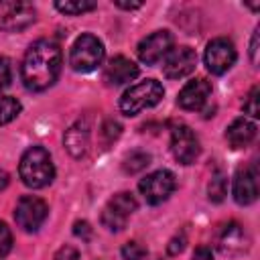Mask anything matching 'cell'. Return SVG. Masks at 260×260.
Segmentation results:
<instances>
[{
	"instance_id": "6da1fadb",
	"label": "cell",
	"mask_w": 260,
	"mask_h": 260,
	"mask_svg": "<svg viewBox=\"0 0 260 260\" xmlns=\"http://www.w3.org/2000/svg\"><path fill=\"white\" fill-rule=\"evenodd\" d=\"M61 65H63V55L55 39L35 41L28 47L22 59V67H20V77H22L24 87L30 91L49 89L57 81L61 73Z\"/></svg>"
},
{
	"instance_id": "7a4b0ae2",
	"label": "cell",
	"mask_w": 260,
	"mask_h": 260,
	"mask_svg": "<svg viewBox=\"0 0 260 260\" xmlns=\"http://www.w3.org/2000/svg\"><path fill=\"white\" fill-rule=\"evenodd\" d=\"M18 175L30 189H43L51 185L55 179V165L49 150L43 146H30L20 158Z\"/></svg>"
},
{
	"instance_id": "3957f363",
	"label": "cell",
	"mask_w": 260,
	"mask_h": 260,
	"mask_svg": "<svg viewBox=\"0 0 260 260\" xmlns=\"http://www.w3.org/2000/svg\"><path fill=\"white\" fill-rule=\"evenodd\" d=\"M165 95L162 85L156 79H144L128 87L120 98V110L126 116H136L138 112L156 106Z\"/></svg>"
},
{
	"instance_id": "277c9868",
	"label": "cell",
	"mask_w": 260,
	"mask_h": 260,
	"mask_svg": "<svg viewBox=\"0 0 260 260\" xmlns=\"http://www.w3.org/2000/svg\"><path fill=\"white\" fill-rule=\"evenodd\" d=\"M104 61V43L95 35H81L75 39L69 51V65L77 73H89L98 69Z\"/></svg>"
},
{
	"instance_id": "5b68a950",
	"label": "cell",
	"mask_w": 260,
	"mask_h": 260,
	"mask_svg": "<svg viewBox=\"0 0 260 260\" xmlns=\"http://www.w3.org/2000/svg\"><path fill=\"white\" fill-rule=\"evenodd\" d=\"M37 20V10L24 0H0V30L18 32Z\"/></svg>"
},
{
	"instance_id": "8992f818",
	"label": "cell",
	"mask_w": 260,
	"mask_h": 260,
	"mask_svg": "<svg viewBox=\"0 0 260 260\" xmlns=\"http://www.w3.org/2000/svg\"><path fill=\"white\" fill-rule=\"evenodd\" d=\"M138 203L132 193H116L104 207L102 211V225L108 228L110 232H122L130 219V215L136 211Z\"/></svg>"
},
{
	"instance_id": "52a82bcc",
	"label": "cell",
	"mask_w": 260,
	"mask_h": 260,
	"mask_svg": "<svg viewBox=\"0 0 260 260\" xmlns=\"http://www.w3.org/2000/svg\"><path fill=\"white\" fill-rule=\"evenodd\" d=\"M175 189H177V179L167 169H158V171L146 175L144 179H140V183H138V191L142 193L144 201L150 205H158V203L167 201Z\"/></svg>"
},
{
	"instance_id": "ba28073f",
	"label": "cell",
	"mask_w": 260,
	"mask_h": 260,
	"mask_svg": "<svg viewBox=\"0 0 260 260\" xmlns=\"http://www.w3.org/2000/svg\"><path fill=\"white\" fill-rule=\"evenodd\" d=\"M238 59V53H236V47L230 39L225 37H217V39H211L205 47V53H203V61H205V67L207 71H211L213 75H223L225 71L232 69V65L236 63Z\"/></svg>"
},
{
	"instance_id": "9c48e42d",
	"label": "cell",
	"mask_w": 260,
	"mask_h": 260,
	"mask_svg": "<svg viewBox=\"0 0 260 260\" xmlns=\"http://www.w3.org/2000/svg\"><path fill=\"white\" fill-rule=\"evenodd\" d=\"M49 215V207L41 197L22 195L14 207V219L24 232H37Z\"/></svg>"
},
{
	"instance_id": "30bf717a",
	"label": "cell",
	"mask_w": 260,
	"mask_h": 260,
	"mask_svg": "<svg viewBox=\"0 0 260 260\" xmlns=\"http://www.w3.org/2000/svg\"><path fill=\"white\" fill-rule=\"evenodd\" d=\"M171 150H173V156L177 158V162L191 165L197 160V156L201 152V144H199L197 134L189 126L179 124L171 132Z\"/></svg>"
},
{
	"instance_id": "8fae6325",
	"label": "cell",
	"mask_w": 260,
	"mask_h": 260,
	"mask_svg": "<svg viewBox=\"0 0 260 260\" xmlns=\"http://www.w3.org/2000/svg\"><path fill=\"white\" fill-rule=\"evenodd\" d=\"M171 49H173V35L169 30H154L138 43L136 53L142 63L154 65L160 59H165Z\"/></svg>"
},
{
	"instance_id": "7c38bea8",
	"label": "cell",
	"mask_w": 260,
	"mask_h": 260,
	"mask_svg": "<svg viewBox=\"0 0 260 260\" xmlns=\"http://www.w3.org/2000/svg\"><path fill=\"white\" fill-rule=\"evenodd\" d=\"M197 65V55L191 47H175L162 61V73L169 79H181L189 75Z\"/></svg>"
},
{
	"instance_id": "4fadbf2b",
	"label": "cell",
	"mask_w": 260,
	"mask_h": 260,
	"mask_svg": "<svg viewBox=\"0 0 260 260\" xmlns=\"http://www.w3.org/2000/svg\"><path fill=\"white\" fill-rule=\"evenodd\" d=\"M234 199L240 205H250L258 199V169L256 162L242 167L234 177Z\"/></svg>"
},
{
	"instance_id": "5bb4252c",
	"label": "cell",
	"mask_w": 260,
	"mask_h": 260,
	"mask_svg": "<svg viewBox=\"0 0 260 260\" xmlns=\"http://www.w3.org/2000/svg\"><path fill=\"white\" fill-rule=\"evenodd\" d=\"M209 95H211V83L203 77H197V79H191L183 85V89L179 91L177 102L183 110L197 112L207 104Z\"/></svg>"
},
{
	"instance_id": "9a60e30c",
	"label": "cell",
	"mask_w": 260,
	"mask_h": 260,
	"mask_svg": "<svg viewBox=\"0 0 260 260\" xmlns=\"http://www.w3.org/2000/svg\"><path fill=\"white\" fill-rule=\"evenodd\" d=\"M215 244H217L219 252H223V254H242L248 248L246 230L238 221H230V223L221 225V230L217 232Z\"/></svg>"
},
{
	"instance_id": "2e32d148",
	"label": "cell",
	"mask_w": 260,
	"mask_h": 260,
	"mask_svg": "<svg viewBox=\"0 0 260 260\" xmlns=\"http://www.w3.org/2000/svg\"><path fill=\"white\" fill-rule=\"evenodd\" d=\"M138 75V65L124 57V55H116L110 59V63L106 65L104 69V81L108 85H122V83H128L132 81L134 77Z\"/></svg>"
},
{
	"instance_id": "e0dca14e",
	"label": "cell",
	"mask_w": 260,
	"mask_h": 260,
	"mask_svg": "<svg viewBox=\"0 0 260 260\" xmlns=\"http://www.w3.org/2000/svg\"><path fill=\"white\" fill-rule=\"evenodd\" d=\"M225 138L232 148H244L256 138V124L246 118H238L228 126Z\"/></svg>"
},
{
	"instance_id": "ac0fdd59",
	"label": "cell",
	"mask_w": 260,
	"mask_h": 260,
	"mask_svg": "<svg viewBox=\"0 0 260 260\" xmlns=\"http://www.w3.org/2000/svg\"><path fill=\"white\" fill-rule=\"evenodd\" d=\"M87 144H89V128H87V124H83V122L73 124L65 134V146L71 152V156H75V158L83 156L87 152Z\"/></svg>"
},
{
	"instance_id": "d6986e66",
	"label": "cell",
	"mask_w": 260,
	"mask_h": 260,
	"mask_svg": "<svg viewBox=\"0 0 260 260\" xmlns=\"http://www.w3.org/2000/svg\"><path fill=\"white\" fill-rule=\"evenodd\" d=\"M95 2H89V0H65V2H55V8L63 14H69V16H77V14H83V12H91L95 10Z\"/></svg>"
},
{
	"instance_id": "ffe728a7",
	"label": "cell",
	"mask_w": 260,
	"mask_h": 260,
	"mask_svg": "<svg viewBox=\"0 0 260 260\" xmlns=\"http://www.w3.org/2000/svg\"><path fill=\"white\" fill-rule=\"evenodd\" d=\"M148 165H150V154L144 152V150H134V152H130V154L124 158V162H122L124 171L130 173V175L144 171Z\"/></svg>"
},
{
	"instance_id": "44dd1931",
	"label": "cell",
	"mask_w": 260,
	"mask_h": 260,
	"mask_svg": "<svg viewBox=\"0 0 260 260\" xmlns=\"http://www.w3.org/2000/svg\"><path fill=\"white\" fill-rule=\"evenodd\" d=\"M20 110H22V106H20V102L16 98L0 95V126L12 122L20 114Z\"/></svg>"
},
{
	"instance_id": "7402d4cb",
	"label": "cell",
	"mask_w": 260,
	"mask_h": 260,
	"mask_svg": "<svg viewBox=\"0 0 260 260\" xmlns=\"http://www.w3.org/2000/svg\"><path fill=\"white\" fill-rule=\"evenodd\" d=\"M225 191H228V179L223 177V173H215L213 177H211V181H209V187H207V193H209V201H213V203H219V201H223V197H225Z\"/></svg>"
},
{
	"instance_id": "603a6c76",
	"label": "cell",
	"mask_w": 260,
	"mask_h": 260,
	"mask_svg": "<svg viewBox=\"0 0 260 260\" xmlns=\"http://www.w3.org/2000/svg\"><path fill=\"white\" fill-rule=\"evenodd\" d=\"M258 98H260V87L258 85H254L252 89H250V93L246 95V100H244V112L246 114H250L252 118H258L260 116V108H258Z\"/></svg>"
},
{
	"instance_id": "cb8c5ba5",
	"label": "cell",
	"mask_w": 260,
	"mask_h": 260,
	"mask_svg": "<svg viewBox=\"0 0 260 260\" xmlns=\"http://www.w3.org/2000/svg\"><path fill=\"white\" fill-rule=\"evenodd\" d=\"M146 256V248L140 242H126L122 246V258L124 260H142Z\"/></svg>"
},
{
	"instance_id": "d4e9b609",
	"label": "cell",
	"mask_w": 260,
	"mask_h": 260,
	"mask_svg": "<svg viewBox=\"0 0 260 260\" xmlns=\"http://www.w3.org/2000/svg\"><path fill=\"white\" fill-rule=\"evenodd\" d=\"M12 248V234H10V228L0 221V258H4Z\"/></svg>"
},
{
	"instance_id": "484cf974",
	"label": "cell",
	"mask_w": 260,
	"mask_h": 260,
	"mask_svg": "<svg viewBox=\"0 0 260 260\" xmlns=\"http://www.w3.org/2000/svg\"><path fill=\"white\" fill-rule=\"evenodd\" d=\"M120 130H122V126H120L116 120H108V122L104 124V128H102V134L106 136V142H112L114 138L120 136Z\"/></svg>"
},
{
	"instance_id": "4316f807",
	"label": "cell",
	"mask_w": 260,
	"mask_h": 260,
	"mask_svg": "<svg viewBox=\"0 0 260 260\" xmlns=\"http://www.w3.org/2000/svg\"><path fill=\"white\" fill-rule=\"evenodd\" d=\"M10 77H12V71H10V61L6 57L0 55V89H4L8 83H10Z\"/></svg>"
},
{
	"instance_id": "83f0119b",
	"label": "cell",
	"mask_w": 260,
	"mask_h": 260,
	"mask_svg": "<svg viewBox=\"0 0 260 260\" xmlns=\"http://www.w3.org/2000/svg\"><path fill=\"white\" fill-rule=\"evenodd\" d=\"M185 244H187V238H185V234H179V236H175V238H173V240L169 242L167 250H169V254H171V256H175V254L183 252Z\"/></svg>"
},
{
	"instance_id": "f1b7e54d",
	"label": "cell",
	"mask_w": 260,
	"mask_h": 260,
	"mask_svg": "<svg viewBox=\"0 0 260 260\" xmlns=\"http://www.w3.org/2000/svg\"><path fill=\"white\" fill-rule=\"evenodd\" d=\"M77 258H79V252L73 246H63V248L57 250L53 260H77Z\"/></svg>"
},
{
	"instance_id": "f546056e",
	"label": "cell",
	"mask_w": 260,
	"mask_h": 260,
	"mask_svg": "<svg viewBox=\"0 0 260 260\" xmlns=\"http://www.w3.org/2000/svg\"><path fill=\"white\" fill-rule=\"evenodd\" d=\"M73 234H75L77 238H81V240H89V238H91V228H89L87 221H75Z\"/></svg>"
},
{
	"instance_id": "4dcf8cb0",
	"label": "cell",
	"mask_w": 260,
	"mask_h": 260,
	"mask_svg": "<svg viewBox=\"0 0 260 260\" xmlns=\"http://www.w3.org/2000/svg\"><path fill=\"white\" fill-rule=\"evenodd\" d=\"M193 260H213V252L207 246H199L193 254Z\"/></svg>"
},
{
	"instance_id": "1f68e13d",
	"label": "cell",
	"mask_w": 260,
	"mask_h": 260,
	"mask_svg": "<svg viewBox=\"0 0 260 260\" xmlns=\"http://www.w3.org/2000/svg\"><path fill=\"white\" fill-rule=\"evenodd\" d=\"M250 59H252L254 65L258 63V28H256L254 35H252V43H250Z\"/></svg>"
},
{
	"instance_id": "d6a6232c",
	"label": "cell",
	"mask_w": 260,
	"mask_h": 260,
	"mask_svg": "<svg viewBox=\"0 0 260 260\" xmlns=\"http://www.w3.org/2000/svg\"><path fill=\"white\" fill-rule=\"evenodd\" d=\"M118 8H124V10H134V8H140L142 2H122V0H116L114 2Z\"/></svg>"
},
{
	"instance_id": "836d02e7",
	"label": "cell",
	"mask_w": 260,
	"mask_h": 260,
	"mask_svg": "<svg viewBox=\"0 0 260 260\" xmlns=\"http://www.w3.org/2000/svg\"><path fill=\"white\" fill-rule=\"evenodd\" d=\"M8 183H10V175H8L4 169H0V191H2V189H6V187H8Z\"/></svg>"
}]
</instances>
